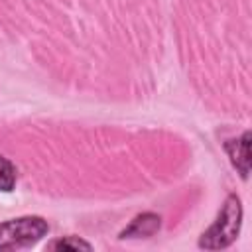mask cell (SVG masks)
Masks as SVG:
<instances>
[{
    "label": "cell",
    "mask_w": 252,
    "mask_h": 252,
    "mask_svg": "<svg viewBox=\"0 0 252 252\" xmlns=\"http://www.w3.org/2000/svg\"><path fill=\"white\" fill-rule=\"evenodd\" d=\"M242 219H244V209L240 195L228 193L211 226L201 232L197 246L201 250H224L232 246L240 234Z\"/></svg>",
    "instance_id": "1"
},
{
    "label": "cell",
    "mask_w": 252,
    "mask_h": 252,
    "mask_svg": "<svg viewBox=\"0 0 252 252\" xmlns=\"http://www.w3.org/2000/svg\"><path fill=\"white\" fill-rule=\"evenodd\" d=\"M47 219L39 215H22L0 220V252L32 248L49 234Z\"/></svg>",
    "instance_id": "2"
},
{
    "label": "cell",
    "mask_w": 252,
    "mask_h": 252,
    "mask_svg": "<svg viewBox=\"0 0 252 252\" xmlns=\"http://www.w3.org/2000/svg\"><path fill=\"white\" fill-rule=\"evenodd\" d=\"M222 150L226 152L236 173L246 181L250 175V130H244L240 136L224 140Z\"/></svg>",
    "instance_id": "3"
},
{
    "label": "cell",
    "mask_w": 252,
    "mask_h": 252,
    "mask_svg": "<svg viewBox=\"0 0 252 252\" xmlns=\"http://www.w3.org/2000/svg\"><path fill=\"white\" fill-rule=\"evenodd\" d=\"M159 228H161V215H158V213H154V211H144V213H138V215L118 232V240L150 238V236L158 234Z\"/></svg>",
    "instance_id": "4"
},
{
    "label": "cell",
    "mask_w": 252,
    "mask_h": 252,
    "mask_svg": "<svg viewBox=\"0 0 252 252\" xmlns=\"http://www.w3.org/2000/svg\"><path fill=\"white\" fill-rule=\"evenodd\" d=\"M18 183V167L16 163L0 152V193H12Z\"/></svg>",
    "instance_id": "5"
},
{
    "label": "cell",
    "mask_w": 252,
    "mask_h": 252,
    "mask_svg": "<svg viewBox=\"0 0 252 252\" xmlns=\"http://www.w3.org/2000/svg\"><path fill=\"white\" fill-rule=\"evenodd\" d=\"M45 250H71V252H77V250H93V244L87 242L81 236L67 234V236H57V238L49 240L45 244Z\"/></svg>",
    "instance_id": "6"
}]
</instances>
